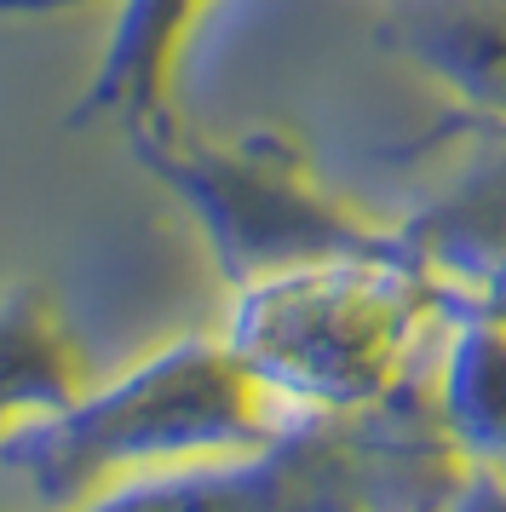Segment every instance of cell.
<instances>
[{"label": "cell", "instance_id": "cell-5", "mask_svg": "<svg viewBox=\"0 0 506 512\" xmlns=\"http://www.w3.org/2000/svg\"><path fill=\"white\" fill-rule=\"evenodd\" d=\"M380 35L391 52L432 75L472 121L506 127V0L397 6Z\"/></svg>", "mask_w": 506, "mask_h": 512}, {"label": "cell", "instance_id": "cell-6", "mask_svg": "<svg viewBox=\"0 0 506 512\" xmlns=\"http://www.w3.org/2000/svg\"><path fill=\"white\" fill-rule=\"evenodd\" d=\"M87 392V357L52 294L0 288V438Z\"/></svg>", "mask_w": 506, "mask_h": 512}, {"label": "cell", "instance_id": "cell-1", "mask_svg": "<svg viewBox=\"0 0 506 512\" xmlns=\"http://www.w3.org/2000/svg\"><path fill=\"white\" fill-rule=\"evenodd\" d=\"M133 156L196 213L236 277H276L340 254H374L368 231L317 179L294 133H196L179 116L127 133Z\"/></svg>", "mask_w": 506, "mask_h": 512}, {"label": "cell", "instance_id": "cell-4", "mask_svg": "<svg viewBox=\"0 0 506 512\" xmlns=\"http://www.w3.org/2000/svg\"><path fill=\"white\" fill-rule=\"evenodd\" d=\"M213 6L219 0H110L104 47L69 121L138 133L150 121L179 116L184 58Z\"/></svg>", "mask_w": 506, "mask_h": 512}, {"label": "cell", "instance_id": "cell-2", "mask_svg": "<svg viewBox=\"0 0 506 512\" xmlns=\"http://www.w3.org/2000/svg\"><path fill=\"white\" fill-rule=\"evenodd\" d=\"M253 392H259V374L236 351L179 346L104 392H81L64 409L6 432L0 466L52 507V501H69L75 489L104 484L138 455L242 426L253 415Z\"/></svg>", "mask_w": 506, "mask_h": 512}, {"label": "cell", "instance_id": "cell-3", "mask_svg": "<svg viewBox=\"0 0 506 512\" xmlns=\"http://www.w3.org/2000/svg\"><path fill=\"white\" fill-rule=\"evenodd\" d=\"M414 323V277L374 254H340L248 282L230 351L259 386L351 397L374 386Z\"/></svg>", "mask_w": 506, "mask_h": 512}]
</instances>
